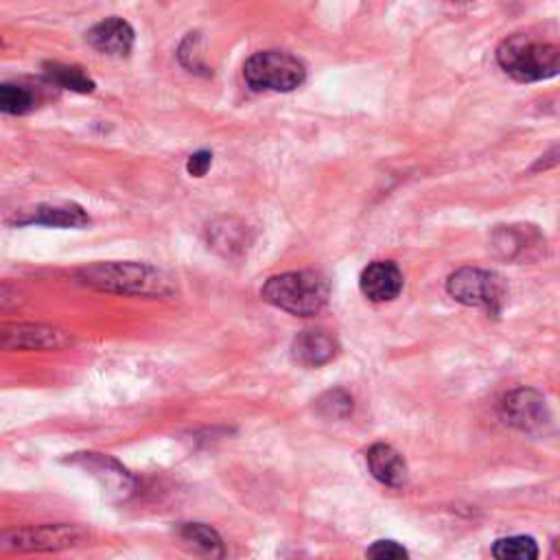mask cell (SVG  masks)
I'll use <instances>...</instances> for the list:
<instances>
[{"label": "cell", "mask_w": 560, "mask_h": 560, "mask_svg": "<svg viewBox=\"0 0 560 560\" xmlns=\"http://www.w3.org/2000/svg\"><path fill=\"white\" fill-rule=\"evenodd\" d=\"M77 280L85 287L118 295L168 298L173 280L158 267L147 262H94L77 271Z\"/></svg>", "instance_id": "obj_1"}, {"label": "cell", "mask_w": 560, "mask_h": 560, "mask_svg": "<svg viewBox=\"0 0 560 560\" xmlns=\"http://www.w3.org/2000/svg\"><path fill=\"white\" fill-rule=\"evenodd\" d=\"M260 295L265 302L291 313V315H315L319 313L330 295L328 280L311 269L302 271H287L271 276L262 289Z\"/></svg>", "instance_id": "obj_2"}, {"label": "cell", "mask_w": 560, "mask_h": 560, "mask_svg": "<svg viewBox=\"0 0 560 560\" xmlns=\"http://www.w3.org/2000/svg\"><path fill=\"white\" fill-rule=\"evenodd\" d=\"M497 61L516 81H542L558 72L560 50L549 42L512 35L497 48Z\"/></svg>", "instance_id": "obj_3"}, {"label": "cell", "mask_w": 560, "mask_h": 560, "mask_svg": "<svg viewBox=\"0 0 560 560\" xmlns=\"http://www.w3.org/2000/svg\"><path fill=\"white\" fill-rule=\"evenodd\" d=\"M243 77L256 92H291L304 83L306 70L289 52L260 50L245 61Z\"/></svg>", "instance_id": "obj_4"}, {"label": "cell", "mask_w": 560, "mask_h": 560, "mask_svg": "<svg viewBox=\"0 0 560 560\" xmlns=\"http://www.w3.org/2000/svg\"><path fill=\"white\" fill-rule=\"evenodd\" d=\"M88 532L72 523H44L0 534V547L11 551H61L81 545Z\"/></svg>", "instance_id": "obj_5"}, {"label": "cell", "mask_w": 560, "mask_h": 560, "mask_svg": "<svg viewBox=\"0 0 560 560\" xmlns=\"http://www.w3.org/2000/svg\"><path fill=\"white\" fill-rule=\"evenodd\" d=\"M446 291L453 300L466 306H479L486 311L497 313L505 298L503 278L494 271L477 269V267H462L453 271L446 280Z\"/></svg>", "instance_id": "obj_6"}, {"label": "cell", "mask_w": 560, "mask_h": 560, "mask_svg": "<svg viewBox=\"0 0 560 560\" xmlns=\"http://www.w3.org/2000/svg\"><path fill=\"white\" fill-rule=\"evenodd\" d=\"M66 462L90 472L101 483L109 501H125L136 488L133 475L112 455L88 451V453H74Z\"/></svg>", "instance_id": "obj_7"}, {"label": "cell", "mask_w": 560, "mask_h": 560, "mask_svg": "<svg viewBox=\"0 0 560 560\" xmlns=\"http://www.w3.org/2000/svg\"><path fill=\"white\" fill-rule=\"evenodd\" d=\"M501 416L508 424L534 435H540L551 427V413L545 396L529 387L510 392L501 400Z\"/></svg>", "instance_id": "obj_8"}, {"label": "cell", "mask_w": 560, "mask_h": 560, "mask_svg": "<svg viewBox=\"0 0 560 560\" xmlns=\"http://www.w3.org/2000/svg\"><path fill=\"white\" fill-rule=\"evenodd\" d=\"M72 343V337L48 324L35 322H2L0 350H61Z\"/></svg>", "instance_id": "obj_9"}, {"label": "cell", "mask_w": 560, "mask_h": 560, "mask_svg": "<svg viewBox=\"0 0 560 560\" xmlns=\"http://www.w3.org/2000/svg\"><path fill=\"white\" fill-rule=\"evenodd\" d=\"M88 44L103 52V55H114V57H125L129 55V50L133 48V28L129 22H125L122 18H105L101 22H96L88 33H85Z\"/></svg>", "instance_id": "obj_10"}, {"label": "cell", "mask_w": 560, "mask_h": 560, "mask_svg": "<svg viewBox=\"0 0 560 560\" xmlns=\"http://www.w3.org/2000/svg\"><path fill=\"white\" fill-rule=\"evenodd\" d=\"M361 293L372 302H389L402 291V273L392 260H374L359 276Z\"/></svg>", "instance_id": "obj_11"}, {"label": "cell", "mask_w": 560, "mask_h": 560, "mask_svg": "<svg viewBox=\"0 0 560 560\" xmlns=\"http://www.w3.org/2000/svg\"><path fill=\"white\" fill-rule=\"evenodd\" d=\"M291 354L304 368H319L337 354V341L324 330H302L293 339Z\"/></svg>", "instance_id": "obj_12"}, {"label": "cell", "mask_w": 560, "mask_h": 560, "mask_svg": "<svg viewBox=\"0 0 560 560\" xmlns=\"http://www.w3.org/2000/svg\"><path fill=\"white\" fill-rule=\"evenodd\" d=\"M368 468L372 472V477L376 481H381L383 486H392V488H398L407 481V464L402 459V455L389 446V444H372L368 448Z\"/></svg>", "instance_id": "obj_13"}, {"label": "cell", "mask_w": 560, "mask_h": 560, "mask_svg": "<svg viewBox=\"0 0 560 560\" xmlns=\"http://www.w3.org/2000/svg\"><path fill=\"white\" fill-rule=\"evenodd\" d=\"M18 225H46V228H85L90 217L81 206H39L33 214L18 219Z\"/></svg>", "instance_id": "obj_14"}, {"label": "cell", "mask_w": 560, "mask_h": 560, "mask_svg": "<svg viewBox=\"0 0 560 560\" xmlns=\"http://www.w3.org/2000/svg\"><path fill=\"white\" fill-rule=\"evenodd\" d=\"M179 538L188 549L203 556L206 560H223L225 558V545L219 532L206 523H182L177 527Z\"/></svg>", "instance_id": "obj_15"}, {"label": "cell", "mask_w": 560, "mask_h": 560, "mask_svg": "<svg viewBox=\"0 0 560 560\" xmlns=\"http://www.w3.org/2000/svg\"><path fill=\"white\" fill-rule=\"evenodd\" d=\"M44 70L48 74V79L52 83H57L59 88L79 92V94H88L94 92V81L83 72V68L79 66H68V63H57V61H48L44 63Z\"/></svg>", "instance_id": "obj_16"}, {"label": "cell", "mask_w": 560, "mask_h": 560, "mask_svg": "<svg viewBox=\"0 0 560 560\" xmlns=\"http://www.w3.org/2000/svg\"><path fill=\"white\" fill-rule=\"evenodd\" d=\"M492 556L497 560H538V545L532 536H505L494 540Z\"/></svg>", "instance_id": "obj_17"}, {"label": "cell", "mask_w": 560, "mask_h": 560, "mask_svg": "<svg viewBox=\"0 0 560 560\" xmlns=\"http://www.w3.org/2000/svg\"><path fill=\"white\" fill-rule=\"evenodd\" d=\"M35 109V96L15 83H0V112L11 116H24Z\"/></svg>", "instance_id": "obj_18"}, {"label": "cell", "mask_w": 560, "mask_h": 560, "mask_svg": "<svg viewBox=\"0 0 560 560\" xmlns=\"http://www.w3.org/2000/svg\"><path fill=\"white\" fill-rule=\"evenodd\" d=\"M315 407L324 418H339L341 420V418H348L352 413V398L343 389H330V392H326L317 398Z\"/></svg>", "instance_id": "obj_19"}, {"label": "cell", "mask_w": 560, "mask_h": 560, "mask_svg": "<svg viewBox=\"0 0 560 560\" xmlns=\"http://www.w3.org/2000/svg\"><path fill=\"white\" fill-rule=\"evenodd\" d=\"M365 558L368 560H409V551L400 542L383 538V540H374L368 547Z\"/></svg>", "instance_id": "obj_20"}, {"label": "cell", "mask_w": 560, "mask_h": 560, "mask_svg": "<svg viewBox=\"0 0 560 560\" xmlns=\"http://www.w3.org/2000/svg\"><path fill=\"white\" fill-rule=\"evenodd\" d=\"M212 166V151L208 149H201V151H195L188 160H186V173L190 177H203Z\"/></svg>", "instance_id": "obj_21"}, {"label": "cell", "mask_w": 560, "mask_h": 560, "mask_svg": "<svg viewBox=\"0 0 560 560\" xmlns=\"http://www.w3.org/2000/svg\"><path fill=\"white\" fill-rule=\"evenodd\" d=\"M20 302V293L7 284H0V311L4 308H11Z\"/></svg>", "instance_id": "obj_22"}, {"label": "cell", "mask_w": 560, "mask_h": 560, "mask_svg": "<svg viewBox=\"0 0 560 560\" xmlns=\"http://www.w3.org/2000/svg\"><path fill=\"white\" fill-rule=\"evenodd\" d=\"M2 44H4V42H2V35H0V48H2Z\"/></svg>", "instance_id": "obj_23"}]
</instances>
